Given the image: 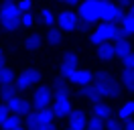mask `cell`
Masks as SVG:
<instances>
[{"label": "cell", "instance_id": "cell-1", "mask_svg": "<svg viewBox=\"0 0 134 130\" xmlns=\"http://www.w3.org/2000/svg\"><path fill=\"white\" fill-rule=\"evenodd\" d=\"M100 12H102V0H83L79 4V12H77V18H79V29L81 31H87L93 23L100 20Z\"/></svg>", "mask_w": 134, "mask_h": 130}, {"label": "cell", "instance_id": "cell-2", "mask_svg": "<svg viewBox=\"0 0 134 130\" xmlns=\"http://www.w3.org/2000/svg\"><path fill=\"white\" fill-rule=\"evenodd\" d=\"M0 24L6 32H14L20 24V10L14 0H4L0 8Z\"/></svg>", "mask_w": 134, "mask_h": 130}, {"label": "cell", "instance_id": "cell-3", "mask_svg": "<svg viewBox=\"0 0 134 130\" xmlns=\"http://www.w3.org/2000/svg\"><path fill=\"white\" fill-rule=\"evenodd\" d=\"M93 88L98 89L102 98H118L120 96V85L108 71H98L93 77Z\"/></svg>", "mask_w": 134, "mask_h": 130}, {"label": "cell", "instance_id": "cell-4", "mask_svg": "<svg viewBox=\"0 0 134 130\" xmlns=\"http://www.w3.org/2000/svg\"><path fill=\"white\" fill-rule=\"evenodd\" d=\"M122 37H126V35L122 29H118V24L104 23L92 32V43L93 45H102V43H108V41H118Z\"/></svg>", "mask_w": 134, "mask_h": 130}, {"label": "cell", "instance_id": "cell-5", "mask_svg": "<svg viewBox=\"0 0 134 130\" xmlns=\"http://www.w3.org/2000/svg\"><path fill=\"white\" fill-rule=\"evenodd\" d=\"M124 10L118 6V4H114L112 0H102V12H100V20H104V23H122V18H124Z\"/></svg>", "mask_w": 134, "mask_h": 130}, {"label": "cell", "instance_id": "cell-6", "mask_svg": "<svg viewBox=\"0 0 134 130\" xmlns=\"http://www.w3.org/2000/svg\"><path fill=\"white\" fill-rule=\"evenodd\" d=\"M51 98H53V89H51V88H47V85H39V88L35 89V96H33V106L37 108V110L49 108Z\"/></svg>", "mask_w": 134, "mask_h": 130}, {"label": "cell", "instance_id": "cell-7", "mask_svg": "<svg viewBox=\"0 0 134 130\" xmlns=\"http://www.w3.org/2000/svg\"><path fill=\"white\" fill-rule=\"evenodd\" d=\"M57 23H59V29L63 32H71L77 29V24H79V18H77L75 12H71V10H63L61 14L57 16Z\"/></svg>", "mask_w": 134, "mask_h": 130}, {"label": "cell", "instance_id": "cell-8", "mask_svg": "<svg viewBox=\"0 0 134 130\" xmlns=\"http://www.w3.org/2000/svg\"><path fill=\"white\" fill-rule=\"evenodd\" d=\"M37 81H41V73L37 71V69H25V71L18 75L16 88L18 89H29V88H33Z\"/></svg>", "mask_w": 134, "mask_h": 130}, {"label": "cell", "instance_id": "cell-9", "mask_svg": "<svg viewBox=\"0 0 134 130\" xmlns=\"http://www.w3.org/2000/svg\"><path fill=\"white\" fill-rule=\"evenodd\" d=\"M6 108L10 110V114H16V116L31 114V102H26L25 98H18V94L14 98L6 100Z\"/></svg>", "mask_w": 134, "mask_h": 130}, {"label": "cell", "instance_id": "cell-10", "mask_svg": "<svg viewBox=\"0 0 134 130\" xmlns=\"http://www.w3.org/2000/svg\"><path fill=\"white\" fill-rule=\"evenodd\" d=\"M75 69H77V55L73 53V51H69V53H65L63 61H61V77L67 79Z\"/></svg>", "mask_w": 134, "mask_h": 130}, {"label": "cell", "instance_id": "cell-11", "mask_svg": "<svg viewBox=\"0 0 134 130\" xmlns=\"http://www.w3.org/2000/svg\"><path fill=\"white\" fill-rule=\"evenodd\" d=\"M67 79L71 81V83H75L77 88H83V85H90V83L93 81V75L87 71V69H75Z\"/></svg>", "mask_w": 134, "mask_h": 130}, {"label": "cell", "instance_id": "cell-12", "mask_svg": "<svg viewBox=\"0 0 134 130\" xmlns=\"http://www.w3.org/2000/svg\"><path fill=\"white\" fill-rule=\"evenodd\" d=\"M53 114H55V118H67V116L71 114V102H69V98H67V96L55 98Z\"/></svg>", "mask_w": 134, "mask_h": 130}, {"label": "cell", "instance_id": "cell-13", "mask_svg": "<svg viewBox=\"0 0 134 130\" xmlns=\"http://www.w3.org/2000/svg\"><path fill=\"white\" fill-rule=\"evenodd\" d=\"M69 126L75 130H83L87 126V118H85V114L81 110H71L69 114Z\"/></svg>", "mask_w": 134, "mask_h": 130}, {"label": "cell", "instance_id": "cell-14", "mask_svg": "<svg viewBox=\"0 0 134 130\" xmlns=\"http://www.w3.org/2000/svg\"><path fill=\"white\" fill-rule=\"evenodd\" d=\"M51 89H53V98H63V96L69 98V85H67L65 77H57V79H53Z\"/></svg>", "mask_w": 134, "mask_h": 130}, {"label": "cell", "instance_id": "cell-15", "mask_svg": "<svg viewBox=\"0 0 134 130\" xmlns=\"http://www.w3.org/2000/svg\"><path fill=\"white\" fill-rule=\"evenodd\" d=\"M93 116L106 122V120L112 118V108H110L108 104H104V102H96V104H93Z\"/></svg>", "mask_w": 134, "mask_h": 130}, {"label": "cell", "instance_id": "cell-16", "mask_svg": "<svg viewBox=\"0 0 134 130\" xmlns=\"http://www.w3.org/2000/svg\"><path fill=\"white\" fill-rule=\"evenodd\" d=\"M79 96L85 98V100H90V102H93V104L102 100V96L98 94V89L93 88V83H90V85H83V88H79Z\"/></svg>", "mask_w": 134, "mask_h": 130}, {"label": "cell", "instance_id": "cell-17", "mask_svg": "<svg viewBox=\"0 0 134 130\" xmlns=\"http://www.w3.org/2000/svg\"><path fill=\"white\" fill-rule=\"evenodd\" d=\"M114 51H116V57H122V59H124L128 53H132V45L126 41V37H122V39H118L116 43H114Z\"/></svg>", "mask_w": 134, "mask_h": 130}, {"label": "cell", "instance_id": "cell-18", "mask_svg": "<svg viewBox=\"0 0 134 130\" xmlns=\"http://www.w3.org/2000/svg\"><path fill=\"white\" fill-rule=\"evenodd\" d=\"M98 57H100L102 61H110V59H114V57H116L114 45H110V43H102V45H98Z\"/></svg>", "mask_w": 134, "mask_h": 130}, {"label": "cell", "instance_id": "cell-19", "mask_svg": "<svg viewBox=\"0 0 134 130\" xmlns=\"http://www.w3.org/2000/svg\"><path fill=\"white\" fill-rule=\"evenodd\" d=\"M61 41H63V31L59 26H49V31H47V43L49 45H59Z\"/></svg>", "mask_w": 134, "mask_h": 130}, {"label": "cell", "instance_id": "cell-20", "mask_svg": "<svg viewBox=\"0 0 134 130\" xmlns=\"http://www.w3.org/2000/svg\"><path fill=\"white\" fill-rule=\"evenodd\" d=\"M41 23L45 26H53V24L57 23V16H55V12L51 8H43L41 10Z\"/></svg>", "mask_w": 134, "mask_h": 130}, {"label": "cell", "instance_id": "cell-21", "mask_svg": "<svg viewBox=\"0 0 134 130\" xmlns=\"http://www.w3.org/2000/svg\"><path fill=\"white\" fill-rule=\"evenodd\" d=\"M8 83H14V73H12V69H8V67H0V88L2 85H8Z\"/></svg>", "mask_w": 134, "mask_h": 130}, {"label": "cell", "instance_id": "cell-22", "mask_svg": "<svg viewBox=\"0 0 134 130\" xmlns=\"http://www.w3.org/2000/svg\"><path fill=\"white\" fill-rule=\"evenodd\" d=\"M122 31H124L126 37H134V16L126 14L122 18Z\"/></svg>", "mask_w": 134, "mask_h": 130}, {"label": "cell", "instance_id": "cell-23", "mask_svg": "<svg viewBox=\"0 0 134 130\" xmlns=\"http://www.w3.org/2000/svg\"><path fill=\"white\" fill-rule=\"evenodd\" d=\"M16 91H18V88H16V83H8V85H2L0 88V98L6 102V100H10V98H14L16 96Z\"/></svg>", "mask_w": 134, "mask_h": 130}, {"label": "cell", "instance_id": "cell-24", "mask_svg": "<svg viewBox=\"0 0 134 130\" xmlns=\"http://www.w3.org/2000/svg\"><path fill=\"white\" fill-rule=\"evenodd\" d=\"M26 130H41L43 128V122L39 120V116H37V112L35 114H26Z\"/></svg>", "mask_w": 134, "mask_h": 130}, {"label": "cell", "instance_id": "cell-25", "mask_svg": "<svg viewBox=\"0 0 134 130\" xmlns=\"http://www.w3.org/2000/svg\"><path fill=\"white\" fill-rule=\"evenodd\" d=\"M20 126H23V122H20V116H16V114H10L6 122L2 124L4 130H14V128H20Z\"/></svg>", "mask_w": 134, "mask_h": 130}, {"label": "cell", "instance_id": "cell-26", "mask_svg": "<svg viewBox=\"0 0 134 130\" xmlns=\"http://www.w3.org/2000/svg\"><path fill=\"white\" fill-rule=\"evenodd\" d=\"M122 83L128 91H134V69H124L122 73Z\"/></svg>", "mask_w": 134, "mask_h": 130}, {"label": "cell", "instance_id": "cell-27", "mask_svg": "<svg viewBox=\"0 0 134 130\" xmlns=\"http://www.w3.org/2000/svg\"><path fill=\"white\" fill-rule=\"evenodd\" d=\"M118 116H120V120H130L134 116V102H126V104L120 108Z\"/></svg>", "mask_w": 134, "mask_h": 130}, {"label": "cell", "instance_id": "cell-28", "mask_svg": "<svg viewBox=\"0 0 134 130\" xmlns=\"http://www.w3.org/2000/svg\"><path fill=\"white\" fill-rule=\"evenodd\" d=\"M26 49L29 51H37V49H41V45H43V39H41V35H37V32H33L29 39H26Z\"/></svg>", "mask_w": 134, "mask_h": 130}, {"label": "cell", "instance_id": "cell-29", "mask_svg": "<svg viewBox=\"0 0 134 130\" xmlns=\"http://www.w3.org/2000/svg\"><path fill=\"white\" fill-rule=\"evenodd\" d=\"M37 116H39V120L43 124H53V118H55V114L51 108H43V110H37Z\"/></svg>", "mask_w": 134, "mask_h": 130}, {"label": "cell", "instance_id": "cell-30", "mask_svg": "<svg viewBox=\"0 0 134 130\" xmlns=\"http://www.w3.org/2000/svg\"><path fill=\"white\" fill-rule=\"evenodd\" d=\"M87 130H106V124H104V120H100V118H96L93 116L92 120H87V126H85Z\"/></svg>", "mask_w": 134, "mask_h": 130}, {"label": "cell", "instance_id": "cell-31", "mask_svg": "<svg viewBox=\"0 0 134 130\" xmlns=\"http://www.w3.org/2000/svg\"><path fill=\"white\" fill-rule=\"evenodd\" d=\"M33 23H35V16L31 12H23L20 14V24L23 26H33Z\"/></svg>", "mask_w": 134, "mask_h": 130}, {"label": "cell", "instance_id": "cell-32", "mask_svg": "<svg viewBox=\"0 0 134 130\" xmlns=\"http://www.w3.org/2000/svg\"><path fill=\"white\" fill-rule=\"evenodd\" d=\"M16 6H18V10H20V14H23V12H31V8H33V0H20Z\"/></svg>", "mask_w": 134, "mask_h": 130}, {"label": "cell", "instance_id": "cell-33", "mask_svg": "<svg viewBox=\"0 0 134 130\" xmlns=\"http://www.w3.org/2000/svg\"><path fill=\"white\" fill-rule=\"evenodd\" d=\"M106 130H124V126H122L118 120L110 118V120H106Z\"/></svg>", "mask_w": 134, "mask_h": 130}, {"label": "cell", "instance_id": "cell-34", "mask_svg": "<svg viewBox=\"0 0 134 130\" xmlns=\"http://www.w3.org/2000/svg\"><path fill=\"white\" fill-rule=\"evenodd\" d=\"M122 65H124V69H134V53H128L122 59Z\"/></svg>", "mask_w": 134, "mask_h": 130}, {"label": "cell", "instance_id": "cell-35", "mask_svg": "<svg viewBox=\"0 0 134 130\" xmlns=\"http://www.w3.org/2000/svg\"><path fill=\"white\" fill-rule=\"evenodd\" d=\"M10 116V110L6 108V104H0V126L6 122V118Z\"/></svg>", "mask_w": 134, "mask_h": 130}, {"label": "cell", "instance_id": "cell-36", "mask_svg": "<svg viewBox=\"0 0 134 130\" xmlns=\"http://www.w3.org/2000/svg\"><path fill=\"white\" fill-rule=\"evenodd\" d=\"M116 4L120 8H124V6H130V4H132V0H116Z\"/></svg>", "mask_w": 134, "mask_h": 130}, {"label": "cell", "instance_id": "cell-37", "mask_svg": "<svg viewBox=\"0 0 134 130\" xmlns=\"http://www.w3.org/2000/svg\"><path fill=\"white\" fill-rule=\"evenodd\" d=\"M124 130H134V120H128V124L124 126Z\"/></svg>", "mask_w": 134, "mask_h": 130}, {"label": "cell", "instance_id": "cell-38", "mask_svg": "<svg viewBox=\"0 0 134 130\" xmlns=\"http://www.w3.org/2000/svg\"><path fill=\"white\" fill-rule=\"evenodd\" d=\"M41 130H57V128H55L53 124H43V128H41Z\"/></svg>", "mask_w": 134, "mask_h": 130}, {"label": "cell", "instance_id": "cell-39", "mask_svg": "<svg viewBox=\"0 0 134 130\" xmlns=\"http://www.w3.org/2000/svg\"><path fill=\"white\" fill-rule=\"evenodd\" d=\"M69 6H79V0H65Z\"/></svg>", "mask_w": 134, "mask_h": 130}, {"label": "cell", "instance_id": "cell-40", "mask_svg": "<svg viewBox=\"0 0 134 130\" xmlns=\"http://www.w3.org/2000/svg\"><path fill=\"white\" fill-rule=\"evenodd\" d=\"M2 65H4V51L0 49V67H2Z\"/></svg>", "mask_w": 134, "mask_h": 130}, {"label": "cell", "instance_id": "cell-41", "mask_svg": "<svg viewBox=\"0 0 134 130\" xmlns=\"http://www.w3.org/2000/svg\"><path fill=\"white\" fill-rule=\"evenodd\" d=\"M130 14L134 16V2H132V4H130Z\"/></svg>", "mask_w": 134, "mask_h": 130}, {"label": "cell", "instance_id": "cell-42", "mask_svg": "<svg viewBox=\"0 0 134 130\" xmlns=\"http://www.w3.org/2000/svg\"><path fill=\"white\" fill-rule=\"evenodd\" d=\"M67 130H75V128H71V126H69V128H67Z\"/></svg>", "mask_w": 134, "mask_h": 130}, {"label": "cell", "instance_id": "cell-43", "mask_svg": "<svg viewBox=\"0 0 134 130\" xmlns=\"http://www.w3.org/2000/svg\"><path fill=\"white\" fill-rule=\"evenodd\" d=\"M14 130H23V126H20V128H14Z\"/></svg>", "mask_w": 134, "mask_h": 130}, {"label": "cell", "instance_id": "cell-44", "mask_svg": "<svg viewBox=\"0 0 134 130\" xmlns=\"http://www.w3.org/2000/svg\"><path fill=\"white\" fill-rule=\"evenodd\" d=\"M57 2H65V0H57Z\"/></svg>", "mask_w": 134, "mask_h": 130}, {"label": "cell", "instance_id": "cell-45", "mask_svg": "<svg viewBox=\"0 0 134 130\" xmlns=\"http://www.w3.org/2000/svg\"><path fill=\"white\" fill-rule=\"evenodd\" d=\"M132 2H134V0H132Z\"/></svg>", "mask_w": 134, "mask_h": 130}]
</instances>
